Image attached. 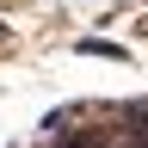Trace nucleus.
<instances>
[{"label":"nucleus","instance_id":"1","mask_svg":"<svg viewBox=\"0 0 148 148\" xmlns=\"http://www.w3.org/2000/svg\"><path fill=\"white\" fill-rule=\"evenodd\" d=\"M74 49H80V56H105V62H130V49H117V43H92V37H80Z\"/></svg>","mask_w":148,"mask_h":148},{"label":"nucleus","instance_id":"2","mask_svg":"<svg viewBox=\"0 0 148 148\" xmlns=\"http://www.w3.org/2000/svg\"><path fill=\"white\" fill-rule=\"evenodd\" d=\"M56 148H92L86 136H62V142H56Z\"/></svg>","mask_w":148,"mask_h":148}]
</instances>
